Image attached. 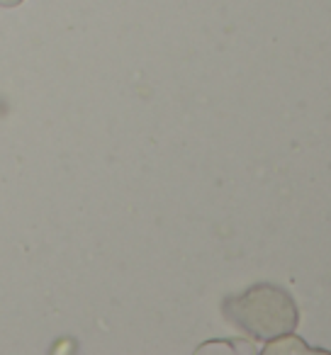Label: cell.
I'll list each match as a JSON object with an SVG mask.
<instances>
[{
	"instance_id": "cell-1",
	"label": "cell",
	"mask_w": 331,
	"mask_h": 355,
	"mask_svg": "<svg viewBox=\"0 0 331 355\" xmlns=\"http://www.w3.org/2000/svg\"><path fill=\"white\" fill-rule=\"evenodd\" d=\"M227 314L237 326L256 338H280L297 324V309L290 295L271 285L251 287L227 302Z\"/></svg>"
},
{
	"instance_id": "cell-2",
	"label": "cell",
	"mask_w": 331,
	"mask_h": 355,
	"mask_svg": "<svg viewBox=\"0 0 331 355\" xmlns=\"http://www.w3.org/2000/svg\"><path fill=\"white\" fill-rule=\"evenodd\" d=\"M278 350H309L302 340H297L295 336H280V340L266 345V353H278Z\"/></svg>"
}]
</instances>
